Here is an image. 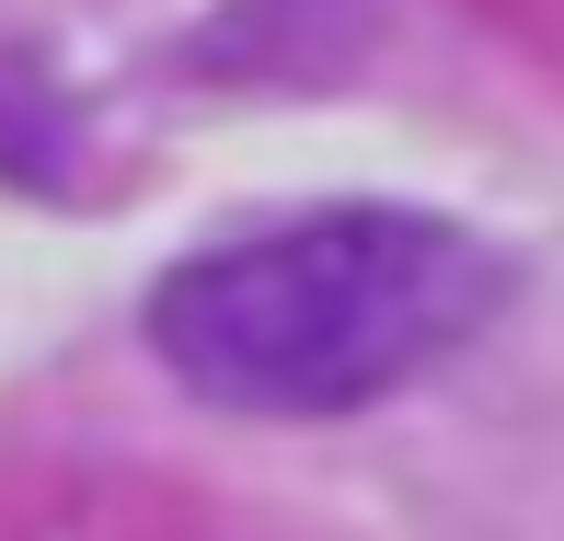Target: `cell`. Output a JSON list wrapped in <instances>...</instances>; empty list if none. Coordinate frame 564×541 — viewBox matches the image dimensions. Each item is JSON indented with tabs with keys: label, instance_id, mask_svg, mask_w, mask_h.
Here are the masks:
<instances>
[{
	"label": "cell",
	"instance_id": "6da1fadb",
	"mask_svg": "<svg viewBox=\"0 0 564 541\" xmlns=\"http://www.w3.org/2000/svg\"><path fill=\"white\" fill-rule=\"evenodd\" d=\"M507 312V266L484 230L438 208H312L208 242L150 289V357L196 403L253 426H323L403 392Z\"/></svg>",
	"mask_w": 564,
	"mask_h": 541
},
{
	"label": "cell",
	"instance_id": "7a4b0ae2",
	"mask_svg": "<svg viewBox=\"0 0 564 541\" xmlns=\"http://www.w3.org/2000/svg\"><path fill=\"white\" fill-rule=\"evenodd\" d=\"M484 23H496L507 46H530L542 69H564V0H473Z\"/></svg>",
	"mask_w": 564,
	"mask_h": 541
}]
</instances>
